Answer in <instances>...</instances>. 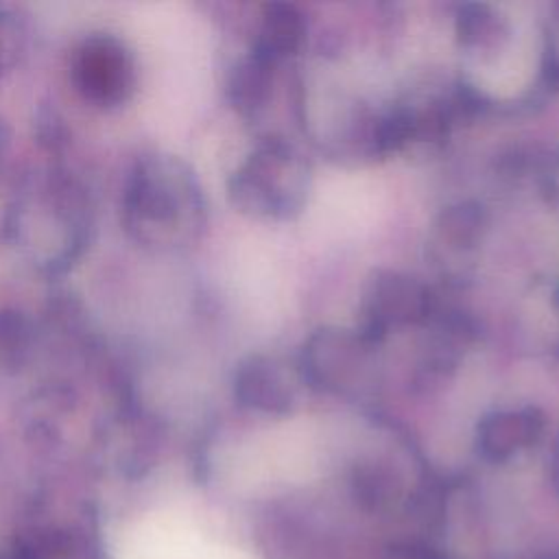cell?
<instances>
[{"label": "cell", "instance_id": "1", "mask_svg": "<svg viewBox=\"0 0 559 559\" xmlns=\"http://www.w3.org/2000/svg\"><path fill=\"white\" fill-rule=\"evenodd\" d=\"M94 231L92 194L61 166L28 173L15 186L0 221L11 253L46 280L63 277L85 255Z\"/></svg>", "mask_w": 559, "mask_h": 559}, {"label": "cell", "instance_id": "2", "mask_svg": "<svg viewBox=\"0 0 559 559\" xmlns=\"http://www.w3.org/2000/svg\"><path fill=\"white\" fill-rule=\"evenodd\" d=\"M203 194L192 168L170 153H142L129 168L120 194V223L142 251H186L203 229Z\"/></svg>", "mask_w": 559, "mask_h": 559}, {"label": "cell", "instance_id": "3", "mask_svg": "<svg viewBox=\"0 0 559 559\" xmlns=\"http://www.w3.org/2000/svg\"><path fill=\"white\" fill-rule=\"evenodd\" d=\"M70 81L83 103L118 109L138 90V61L129 44L105 31L87 33L70 52Z\"/></svg>", "mask_w": 559, "mask_h": 559}, {"label": "cell", "instance_id": "4", "mask_svg": "<svg viewBox=\"0 0 559 559\" xmlns=\"http://www.w3.org/2000/svg\"><path fill=\"white\" fill-rule=\"evenodd\" d=\"M290 170L288 151L280 144H266L249 155V159L231 175L229 197L231 203L253 216H280L290 205L295 197L284 192L282 175Z\"/></svg>", "mask_w": 559, "mask_h": 559}, {"label": "cell", "instance_id": "5", "mask_svg": "<svg viewBox=\"0 0 559 559\" xmlns=\"http://www.w3.org/2000/svg\"><path fill=\"white\" fill-rule=\"evenodd\" d=\"M236 397L258 411H284L288 406V389L280 367L266 356H249L240 362L234 378Z\"/></svg>", "mask_w": 559, "mask_h": 559}, {"label": "cell", "instance_id": "6", "mask_svg": "<svg viewBox=\"0 0 559 559\" xmlns=\"http://www.w3.org/2000/svg\"><path fill=\"white\" fill-rule=\"evenodd\" d=\"M542 432V417L537 411L498 413L480 424V450L489 459H504L522 445H528Z\"/></svg>", "mask_w": 559, "mask_h": 559}, {"label": "cell", "instance_id": "7", "mask_svg": "<svg viewBox=\"0 0 559 559\" xmlns=\"http://www.w3.org/2000/svg\"><path fill=\"white\" fill-rule=\"evenodd\" d=\"M37 347V325L22 310L0 308V380L24 373Z\"/></svg>", "mask_w": 559, "mask_h": 559}, {"label": "cell", "instance_id": "8", "mask_svg": "<svg viewBox=\"0 0 559 559\" xmlns=\"http://www.w3.org/2000/svg\"><path fill=\"white\" fill-rule=\"evenodd\" d=\"M369 301L373 319L406 321L421 310L424 293L413 280L397 273H384L373 280Z\"/></svg>", "mask_w": 559, "mask_h": 559}, {"label": "cell", "instance_id": "9", "mask_svg": "<svg viewBox=\"0 0 559 559\" xmlns=\"http://www.w3.org/2000/svg\"><path fill=\"white\" fill-rule=\"evenodd\" d=\"M269 85H271V57L264 55L262 50L240 59L227 79V96L231 105L242 111L251 114L269 96Z\"/></svg>", "mask_w": 559, "mask_h": 559}, {"label": "cell", "instance_id": "10", "mask_svg": "<svg viewBox=\"0 0 559 559\" xmlns=\"http://www.w3.org/2000/svg\"><path fill=\"white\" fill-rule=\"evenodd\" d=\"M358 349L356 341L347 334H321L310 347V369L325 386H341L354 371L356 360L360 362Z\"/></svg>", "mask_w": 559, "mask_h": 559}, {"label": "cell", "instance_id": "11", "mask_svg": "<svg viewBox=\"0 0 559 559\" xmlns=\"http://www.w3.org/2000/svg\"><path fill=\"white\" fill-rule=\"evenodd\" d=\"M304 37L301 13L290 4H269L262 26V52L273 55L290 52Z\"/></svg>", "mask_w": 559, "mask_h": 559}, {"label": "cell", "instance_id": "12", "mask_svg": "<svg viewBox=\"0 0 559 559\" xmlns=\"http://www.w3.org/2000/svg\"><path fill=\"white\" fill-rule=\"evenodd\" d=\"M31 48V31L24 17L0 7V79L22 66Z\"/></svg>", "mask_w": 559, "mask_h": 559}, {"label": "cell", "instance_id": "13", "mask_svg": "<svg viewBox=\"0 0 559 559\" xmlns=\"http://www.w3.org/2000/svg\"><path fill=\"white\" fill-rule=\"evenodd\" d=\"M35 140L48 155H61L68 146V127L52 105H39L35 114Z\"/></svg>", "mask_w": 559, "mask_h": 559}, {"label": "cell", "instance_id": "14", "mask_svg": "<svg viewBox=\"0 0 559 559\" xmlns=\"http://www.w3.org/2000/svg\"><path fill=\"white\" fill-rule=\"evenodd\" d=\"M480 227V212L459 205L443 216V236L454 242H469L476 238Z\"/></svg>", "mask_w": 559, "mask_h": 559}, {"label": "cell", "instance_id": "15", "mask_svg": "<svg viewBox=\"0 0 559 559\" xmlns=\"http://www.w3.org/2000/svg\"><path fill=\"white\" fill-rule=\"evenodd\" d=\"M9 144H11V135H9V129L4 124V120H0V170L4 166V159H7V153H9Z\"/></svg>", "mask_w": 559, "mask_h": 559}]
</instances>
